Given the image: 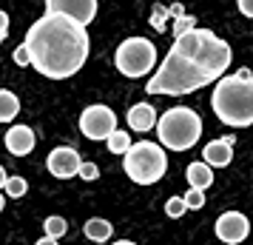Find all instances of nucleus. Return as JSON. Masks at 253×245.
Segmentation results:
<instances>
[{
    "instance_id": "1",
    "label": "nucleus",
    "mask_w": 253,
    "mask_h": 245,
    "mask_svg": "<svg viewBox=\"0 0 253 245\" xmlns=\"http://www.w3.org/2000/svg\"><path fill=\"white\" fill-rule=\"evenodd\" d=\"M233 51L216 37L211 29H191L185 35L173 37V46L162 60V66L154 71V77L145 83L148 94H165V97H182V94L199 92L208 83H216L230 69Z\"/></svg>"
},
{
    "instance_id": "2",
    "label": "nucleus",
    "mask_w": 253,
    "mask_h": 245,
    "mask_svg": "<svg viewBox=\"0 0 253 245\" xmlns=\"http://www.w3.org/2000/svg\"><path fill=\"white\" fill-rule=\"evenodd\" d=\"M23 46L29 49V66H35V71L48 80H69L85 66L91 40L85 26L46 12L26 32Z\"/></svg>"
},
{
    "instance_id": "3",
    "label": "nucleus",
    "mask_w": 253,
    "mask_h": 245,
    "mask_svg": "<svg viewBox=\"0 0 253 245\" xmlns=\"http://www.w3.org/2000/svg\"><path fill=\"white\" fill-rule=\"evenodd\" d=\"M213 114L230 126V129H245L253 123V74L251 69H239L230 77H219L211 94Z\"/></svg>"
},
{
    "instance_id": "4",
    "label": "nucleus",
    "mask_w": 253,
    "mask_h": 245,
    "mask_svg": "<svg viewBox=\"0 0 253 245\" xmlns=\"http://www.w3.org/2000/svg\"><path fill=\"white\" fill-rule=\"evenodd\" d=\"M154 129H157V137H160L162 148L188 151V148H194L196 143H199V137H202V117L196 114L194 108L173 105L168 111H162V117H157Z\"/></svg>"
},
{
    "instance_id": "5",
    "label": "nucleus",
    "mask_w": 253,
    "mask_h": 245,
    "mask_svg": "<svg viewBox=\"0 0 253 245\" xmlns=\"http://www.w3.org/2000/svg\"><path fill=\"white\" fill-rule=\"evenodd\" d=\"M123 157H126L123 160V168H126V174L137 186H154L168 171V157H165L160 143L142 140L137 146H128V151Z\"/></svg>"
},
{
    "instance_id": "6",
    "label": "nucleus",
    "mask_w": 253,
    "mask_h": 245,
    "mask_svg": "<svg viewBox=\"0 0 253 245\" xmlns=\"http://www.w3.org/2000/svg\"><path fill=\"white\" fill-rule=\"evenodd\" d=\"M114 66L123 77H145L157 69V46L148 37H126L114 51Z\"/></svg>"
},
{
    "instance_id": "7",
    "label": "nucleus",
    "mask_w": 253,
    "mask_h": 245,
    "mask_svg": "<svg viewBox=\"0 0 253 245\" xmlns=\"http://www.w3.org/2000/svg\"><path fill=\"white\" fill-rule=\"evenodd\" d=\"M117 129V114L103 103H94L88 105L85 111L80 114V131L85 140H105L111 131Z\"/></svg>"
},
{
    "instance_id": "8",
    "label": "nucleus",
    "mask_w": 253,
    "mask_h": 245,
    "mask_svg": "<svg viewBox=\"0 0 253 245\" xmlns=\"http://www.w3.org/2000/svg\"><path fill=\"white\" fill-rule=\"evenodd\" d=\"M80 163H83V157L74 146H57V148L48 151L46 168H48V174L57 177V180H71V177H77Z\"/></svg>"
},
{
    "instance_id": "9",
    "label": "nucleus",
    "mask_w": 253,
    "mask_h": 245,
    "mask_svg": "<svg viewBox=\"0 0 253 245\" xmlns=\"http://www.w3.org/2000/svg\"><path fill=\"white\" fill-rule=\"evenodd\" d=\"M46 12L63 14L74 23L88 26L97 17V0H46Z\"/></svg>"
},
{
    "instance_id": "10",
    "label": "nucleus",
    "mask_w": 253,
    "mask_h": 245,
    "mask_svg": "<svg viewBox=\"0 0 253 245\" xmlns=\"http://www.w3.org/2000/svg\"><path fill=\"white\" fill-rule=\"evenodd\" d=\"M248 231H251V225H248V217L242 211H225L216 220V237L228 245L242 243L248 237Z\"/></svg>"
},
{
    "instance_id": "11",
    "label": "nucleus",
    "mask_w": 253,
    "mask_h": 245,
    "mask_svg": "<svg viewBox=\"0 0 253 245\" xmlns=\"http://www.w3.org/2000/svg\"><path fill=\"white\" fill-rule=\"evenodd\" d=\"M35 146H37V137L29 126H12V129L6 131V148L14 157H29V154L35 151Z\"/></svg>"
},
{
    "instance_id": "12",
    "label": "nucleus",
    "mask_w": 253,
    "mask_h": 245,
    "mask_svg": "<svg viewBox=\"0 0 253 245\" xmlns=\"http://www.w3.org/2000/svg\"><path fill=\"white\" fill-rule=\"evenodd\" d=\"M128 129H134V131H151L154 129V123H157V111H154V105L148 103H137V105H131L128 108Z\"/></svg>"
},
{
    "instance_id": "13",
    "label": "nucleus",
    "mask_w": 253,
    "mask_h": 245,
    "mask_svg": "<svg viewBox=\"0 0 253 245\" xmlns=\"http://www.w3.org/2000/svg\"><path fill=\"white\" fill-rule=\"evenodd\" d=\"M202 163H208L211 168H225V165H230V160H233V146H228L225 140H211L202 148Z\"/></svg>"
},
{
    "instance_id": "14",
    "label": "nucleus",
    "mask_w": 253,
    "mask_h": 245,
    "mask_svg": "<svg viewBox=\"0 0 253 245\" xmlns=\"http://www.w3.org/2000/svg\"><path fill=\"white\" fill-rule=\"evenodd\" d=\"M185 174H188V183H191V188L208 191V188L213 186V168H211L208 163H191Z\"/></svg>"
},
{
    "instance_id": "15",
    "label": "nucleus",
    "mask_w": 253,
    "mask_h": 245,
    "mask_svg": "<svg viewBox=\"0 0 253 245\" xmlns=\"http://www.w3.org/2000/svg\"><path fill=\"white\" fill-rule=\"evenodd\" d=\"M83 234H85L91 243H108V240H111V234H114V228H111V222H108V220L94 217V220H85Z\"/></svg>"
},
{
    "instance_id": "16",
    "label": "nucleus",
    "mask_w": 253,
    "mask_h": 245,
    "mask_svg": "<svg viewBox=\"0 0 253 245\" xmlns=\"http://www.w3.org/2000/svg\"><path fill=\"white\" fill-rule=\"evenodd\" d=\"M17 114H20V100H17V94L0 89V123H12Z\"/></svg>"
},
{
    "instance_id": "17",
    "label": "nucleus",
    "mask_w": 253,
    "mask_h": 245,
    "mask_svg": "<svg viewBox=\"0 0 253 245\" xmlns=\"http://www.w3.org/2000/svg\"><path fill=\"white\" fill-rule=\"evenodd\" d=\"M105 146H108V151L111 154H126L128 146H131V137H128V131L114 129L108 137H105Z\"/></svg>"
},
{
    "instance_id": "18",
    "label": "nucleus",
    "mask_w": 253,
    "mask_h": 245,
    "mask_svg": "<svg viewBox=\"0 0 253 245\" xmlns=\"http://www.w3.org/2000/svg\"><path fill=\"white\" fill-rule=\"evenodd\" d=\"M6 197H26V191H29V183H26L23 177H6Z\"/></svg>"
},
{
    "instance_id": "19",
    "label": "nucleus",
    "mask_w": 253,
    "mask_h": 245,
    "mask_svg": "<svg viewBox=\"0 0 253 245\" xmlns=\"http://www.w3.org/2000/svg\"><path fill=\"white\" fill-rule=\"evenodd\" d=\"M43 228H46V237L60 240L63 234L69 231V222L63 220V217H48V220H43Z\"/></svg>"
},
{
    "instance_id": "20",
    "label": "nucleus",
    "mask_w": 253,
    "mask_h": 245,
    "mask_svg": "<svg viewBox=\"0 0 253 245\" xmlns=\"http://www.w3.org/2000/svg\"><path fill=\"white\" fill-rule=\"evenodd\" d=\"M191 29H196L194 14H176V17H173V37L185 35V32H191Z\"/></svg>"
},
{
    "instance_id": "21",
    "label": "nucleus",
    "mask_w": 253,
    "mask_h": 245,
    "mask_svg": "<svg viewBox=\"0 0 253 245\" xmlns=\"http://www.w3.org/2000/svg\"><path fill=\"white\" fill-rule=\"evenodd\" d=\"M182 202H185V208H188V211H199L202 205H205V191H199V188H191V191H185Z\"/></svg>"
},
{
    "instance_id": "22",
    "label": "nucleus",
    "mask_w": 253,
    "mask_h": 245,
    "mask_svg": "<svg viewBox=\"0 0 253 245\" xmlns=\"http://www.w3.org/2000/svg\"><path fill=\"white\" fill-rule=\"evenodd\" d=\"M185 202H182V197H171L168 199V202H165V214H168V217H173V220H176V217H185Z\"/></svg>"
},
{
    "instance_id": "23",
    "label": "nucleus",
    "mask_w": 253,
    "mask_h": 245,
    "mask_svg": "<svg viewBox=\"0 0 253 245\" xmlns=\"http://www.w3.org/2000/svg\"><path fill=\"white\" fill-rule=\"evenodd\" d=\"M165 20H168V9H165V6H154V14H151V29L162 32V29H165Z\"/></svg>"
},
{
    "instance_id": "24",
    "label": "nucleus",
    "mask_w": 253,
    "mask_h": 245,
    "mask_svg": "<svg viewBox=\"0 0 253 245\" xmlns=\"http://www.w3.org/2000/svg\"><path fill=\"white\" fill-rule=\"evenodd\" d=\"M77 177H83V180H88V183H91V180L100 177V168H97L94 163H85V160H83L80 168H77Z\"/></svg>"
},
{
    "instance_id": "25",
    "label": "nucleus",
    "mask_w": 253,
    "mask_h": 245,
    "mask_svg": "<svg viewBox=\"0 0 253 245\" xmlns=\"http://www.w3.org/2000/svg\"><path fill=\"white\" fill-rule=\"evenodd\" d=\"M12 57H14V63H17V66H29V49H26L23 43H20V46L14 49Z\"/></svg>"
},
{
    "instance_id": "26",
    "label": "nucleus",
    "mask_w": 253,
    "mask_h": 245,
    "mask_svg": "<svg viewBox=\"0 0 253 245\" xmlns=\"http://www.w3.org/2000/svg\"><path fill=\"white\" fill-rule=\"evenodd\" d=\"M239 12L245 17H253V0H239Z\"/></svg>"
},
{
    "instance_id": "27",
    "label": "nucleus",
    "mask_w": 253,
    "mask_h": 245,
    "mask_svg": "<svg viewBox=\"0 0 253 245\" xmlns=\"http://www.w3.org/2000/svg\"><path fill=\"white\" fill-rule=\"evenodd\" d=\"M0 32H6V35H9V14L3 12V9H0Z\"/></svg>"
},
{
    "instance_id": "28",
    "label": "nucleus",
    "mask_w": 253,
    "mask_h": 245,
    "mask_svg": "<svg viewBox=\"0 0 253 245\" xmlns=\"http://www.w3.org/2000/svg\"><path fill=\"white\" fill-rule=\"evenodd\" d=\"M35 245H60V243L54 240V237H43V240H37Z\"/></svg>"
},
{
    "instance_id": "29",
    "label": "nucleus",
    "mask_w": 253,
    "mask_h": 245,
    "mask_svg": "<svg viewBox=\"0 0 253 245\" xmlns=\"http://www.w3.org/2000/svg\"><path fill=\"white\" fill-rule=\"evenodd\" d=\"M222 140L228 143V146H236V137H233V134H225V137H222Z\"/></svg>"
},
{
    "instance_id": "30",
    "label": "nucleus",
    "mask_w": 253,
    "mask_h": 245,
    "mask_svg": "<svg viewBox=\"0 0 253 245\" xmlns=\"http://www.w3.org/2000/svg\"><path fill=\"white\" fill-rule=\"evenodd\" d=\"M3 183H6V168L0 165V188H3Z\"/></svg>"
},
{
    "instance_id": "31",
    "label": "nucleus",
    "mask_w": 253,
    "mask_h": 245,
    "mask_svg": "<svg viewBox=\"0 0 253 245\" xmlns=\"http://www.w3.org/2000/svg\"><path fill=\"white\" fill-rule=\"evenodd\" d=\"M111 245H137V243H131V240H120V243H111Z\"/></svg>"
},
{
    "instance_id": "32",
    "label": "nucleus",
    "mask_w": 253,
    "mask_h": 245,
    "mask_svg": "<svg viewBox=\"0 0 253 245\" xmlns=\"http://www.w3.org/2000/svg\"><path fill=\"white\" fill-rule=\"evenodd\" d=\"M3 205H6V197H3V194H0V214H3Z\"/></svg>"
},
{
    "instance_id": "33",
    "label": "nucleus",
    "mask_w": 253,
    "mask_h": 245,
    "mask_svg": "<svg viewBox=\"0 0 253 245\" xmlns=\"http://www.w3.org/2000/svg\"><path fill=\"white\" fill-rule=\"evenodd\" d=\"M3 40H6V32H0V46H3Z\"/></svg>"
}]
</instances>
